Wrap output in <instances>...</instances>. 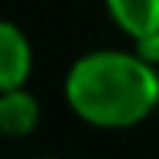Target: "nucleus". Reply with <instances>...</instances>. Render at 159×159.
<instances>
[{"label":"nucleus","instance_id":"1","mask_svg":"<svg viewBox=\"0 0 159 159\" xmlns=\"http://www.w3.org/2000/svg\"><path fill=\"white\" fill-rule=\"evenodd\" d=\"M65 101L71 114L91 127L127 130L159 107V71L136 52L94 49L71 62Z\"/></svg>","mask_w":159,"mask_h":159},{"label":"nucleus","instance_id":"2","mask_svg":"<svg viewBox=\"0 0 159 159\" xmlns=\"http://www.w3.org/2000/svg\"><path fill=\"white\" fill-rule=\"evenodd\" d=\"M33 71V49L26 33L10 20H0V91L26 88Z\"/></svg>","mask_w":159,"mask_h":159},{"label":"nucleus","instance_id":"3","mask_svg":"<svg viewBox=\"0 0 159 159\" xmlns=\"http://www.w3.org/2000/svg\"><path fill=\"white\" fill-rule=\"evenodd\" d=\"M39 117H42V111L33 91H26V88L0 91V136H10V140L30 136L39 127Z\"/></svg>","mask_w":159,"mask_h":159},{"label":"nucleus","instance_id":"4","mask_svg":"<svg viewBox=\"0 0 159 159\" xmlns=\"http://www.w3.org/2000/svg\"><path fill=\"white\" fill-rule=\"evenodd\" d=\"M111 20L133 42L159 33V0H104Z\"/></svg>","mask_w":159,"mask_h":159},{"label":"nucleus","instance_id":"5","mask_svg":"<svg viewBox=\"0 0 159 159\" xmlns=\"http://www.w3.org/2000/svg\"><path fill=\"white\" fill-rule=\"evenodd\" d=\"M133 52L140 55V59H146L149 65H159V33L156 36H146V39L133 42Z\"/></svg>","mask_w":159,"mask_h":159},{"label":"nucleus","instance_id":"6","mask_svg":"<svg viewBox=\"0 0 159 159\" xmlns=\"http://www.w3.org/2000/svg\"><path fill=\"white\" fill-rule=\"evenodd\" d=\"M42 159H52V156H42Z\"/></svg>","mask_w":159,"mask_h":159}]
</instances>
